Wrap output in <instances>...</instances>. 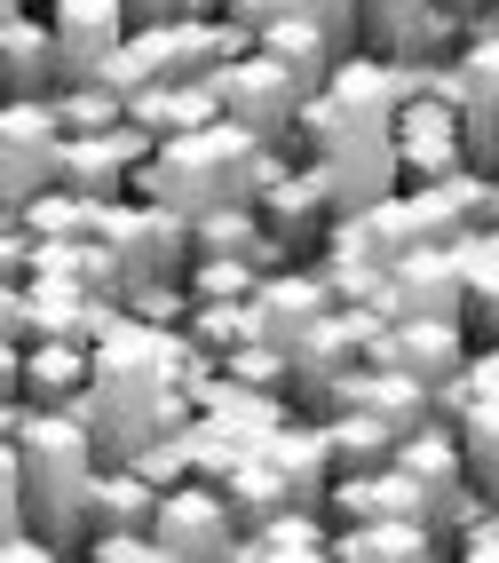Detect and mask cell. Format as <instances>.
Listing matches in <instances>:
<instances>
[{
    "label": "cell",
    "mask_w": 499,
    "mask_h": 563,
    "mask_svg": "<svg viewBox=\"0 0 499 563\" xmlns=\"http://www.w3.org/2000/svg\"><path fill=\"white\" fill-rule=\"evenodd\" d=\"M286 9H293V16H318V24L333 32V41H341V48H357V24H365V0H286Z\"/></svg>",
    "instance_id": "cell-30"
},
{
    "label": "cell",
    "mask_w": 499,
    "mask_h": 563,
    "mask_svg": "<svg viewBox=\"0 0 499 563\" xmlns=\"http://www.w3.org/2000/svg\"><path fill=\"white\" fill-rule=\"evenodd\" d=\"M56 88H64V56L48 9L0 16V96H56Z\"/></svg>",
    "instance_id": "cell-15"
},
{
    "label": "cell",
    "mask_w": 499,
    "mask_h": 563,
    "mask_svg": "<svg viewBox=\"0 0 499 563\" xmlns=\"http://www.w3.org/2000/svg\"><path fill=\"white\" fill-rule=\"evenodd\" d=\"M468 41V16H452L444 0H365L357 48L389 56V64H444Z\"/></svg>",
    "instance_id": "cell-7"
},
{
    "label": "cell",
    "mask_w": 499,
    "mask_h": 563,
    "mask_svg": "<svg viewBox=\"0 0 499 563\" xmlns=\"http://www.w3.org/2000/svg\"><path fill=\"white\" fill-rule=\"evenodd\" d=\"M88 555L96 563H167L159 532H88Z\"/></svg>",
    "instance_id": "cell-29"
},
{
    "label": "cell",
    "mask_w": 499,
    "mask_h": 563,
    "mask_svg": "<svg viewBox=\"0 0 499 563\" xmlns=\"http://www.w3.org/2000/svg\"><path fill=\"white\" fill-rule=\"evenodd\" d=\"M389 318H468V278H459V239H429L389 262Z\"/></svg>",
    "instance_id": "cell-10"
},
{
    "label": "cell",
    "mask_w": 499,
    "mask_h": 563,
    "mask_svg": "<svg viewBox=\"0 0 499 563\" xmlns=\"http://www.w3.org/2000/svg\"><path fill=\"white\" fill-rule=\"evenodd\" d=\"M333 555V516L325 508H278L270 523H254L246 532V548H239V563H325Z\"/></svg>",
    "instance_id": "cell-18"
},
{
    "label": "cell",
    "mask_w": 499,
    "mask_h": 563,
    "mask_svg": "<svg viewBox=\"0 0 499 563\" xmlns=\"http://www.w3.org/2000/svg\"><path fill=\"white\" fill-rule=\"evenodd\" d=\"M318 175H325V191L341 214H365L380 199H397L404 191V152H397V120L389 128H350V135H333L325 152H318Z\"/></svg>",
    "instance_id": "cell-6"
},
{
    "label": "cell",
    "mask_w": 499,
    "mask_h": 563,
    "mask_svg": "<svg viewBox=\"0 0 499 563\" xmlns=\"http://www.w3.org/2000/svg\"><path fill=\"white\" fill-rule=\"evenodd\" d=\"M199 412H207L214 429L246 437V444H262V437H270V429L286 421V412H293V397H286V389H254V382H230V373H222V382H214V389L199 397Z\"/></svg>",
    "instance_id": "cell-21"
},
{
    "label": "cell",
    "mask_w": 499,
    "mask_h": 563,
    "mask_svg": "<svg viewBox=\"0 0 499 563\" xmlns=\"http://www.w3.org/2000/svg\"><path fill=\"white\" fill-rule=\"evenodd\" d=\"M222 500L230 508H239V523H246V532H254V523H270L278 508H293V484L270 468V461H262V444H254V453L239 461V468H230L222 476Z\"/></svg>",
    "instance_id": "cell-23"
},
{
    "label": "cell",
    "mask_w": 499,
    "mask_h": 563,
    "mask_svg": "<svg viewBox=\"0 0 499 563\" xmlns=\"http://www.w3.org/2000/svg\"><path fill=\"white\" fill-rule=\"evenodd\" d=\"M325 429H333L341 468H389V461H397V429L380 421V412H365V405H333Z\"/></svg>",
    "instance_id": "cell-24"
},
{
    "label": "cell",
    "mask_w": 499,
    "mask_h": 563,
    "mask_svg": "<svg viewBox=\"0 0 499 563\" xmlns=\"http://www.w3.org/2000/svg\"><path fill=\"white\" fill-rule=\"evenodd\" d=\"M254 48H262V56H278L286 71H301L310 88H325V80H333V64H341V41H333L318 16H293V9H286L278 24H262V32H254Z\"/></svg>",
    "instance_id": "cell-20"
},
{
    "label": "cell",
    "mask_w": 499,
    "mask_h": 563,
    "mask_svg": "<svg viewBox=\"0 0 499 563\" xmlns=\"http://www.w3.org/2000/svg\"><path fill=\"white\" fill-rule=\"evenodd\" d=\"M254 214H262V231H270L293 262H318V254H325V239H333V222H341V207H333V191H325L318 159L286 167L270 191L254 199Z\"/></svg>",
    "instance_id": "cell-8"
},
{
    "label": "cell",
    "mask_w": 499,
    "mask_h": 563,
    "mask_svg": "<svg viewBox=\"0 0 499 563\" xmlns=\"http://www.w3.org/2000/svg\"><path fill=\"white\" fill-rule=\"evenodd\" d=\"M127 120L143 135H190V128H214L230 120V103H222V80H151L143 96H127Z\"/></svg>",
    "instance_id": "cell-17"
},
{
    "label": "cell",
    "mask_w": 499,
    "mask_h": 563,
    "mask_svg": "<svg viewBox=\"0 0 499 563\" xmlns=\"http://www.w3.org/2000/svg\"><path fill=\"white\" fill-rule=\"evenodd\" d=\"M246 310H254V333H262V342L293 350L301 333H310V325L333 310V286H325L318 262H286V271H270V278L254 286V302H246Z\"/></svg>",
    "instance_id": "cell-13"
},
{
    "label": "cell",
    "mask_w": 499,
    "mask_h": 563,
    "mask_svg": "<svg viewBox=\"0 0 499 563\" xmlns=\"http://www.w3.org/2000/svg\"><path fill=\"white\" fill-rule=\"evenodd\" d=\"M333 555L341 563H436L452 540L429 516H365V523H333Z\"/></svg>",
    "instance_id": "cell-16"
},
{
    "label": "cell",
    "mask_w": 499,
    "mask_h": 563,
    "mask_svg": "<svg viewBox=\"0 0 499 563\" xmlns=\"http://www.w3.org/2000/svg\"><path fill=\"white\" fill-rule=\"evenodd\" d=\"M397 152H404V183H444L468 167V111L452 96H412L397 111Z\"/></svg>",
    "instance_id": "cell-9"
},
{
    "label": "cell",
    "mask_w": 499,
    "mask_h": 563,
    "mask_svg": "<svg viewBox=\"0 0 499 563\" xmlns=\"http://www.w3.org/2000/svg\"><path fill=\"white\" fill-rule=\"evenodd\" d=\"M182 278H190V294H199V302H254V286L270 278V271H262L254 254H199Z\"/></svg>",
    "instance_id": "cell-25"
},
{
    "label": "cell",
    "mask_w": 499,
    "mask_h": 563,
    "mask_svg": "<svg viewBox=\"0 0 499 563\" xmlns=\"http://www.w3.org/2000/svg\"><path fill=\"white\" fill-rule=\"evenodd\" d=\"M214 16H230L239 32H262V24H278V16H286V0H222Z\"/></svg>",
    "instance_id": "cell-32"
},
{
    "label": "cell",
    "mask_w": 499,
    "mask_h": 563,
    "mask_svg": "<svg viewBox=\"0 0 499 563\" xmlns=\"http://www.w3.org/2000/svg\"><path fill=\"white\" fill-rule=\"evenodd\" d=\"M182 333H190V342H199L207 357H230V350H239L246 333H254V310H246V302H199Z\"/></svg>",
    "instance_id": "cell-28"
},
{
    "label": "cell",
    "mask_w": 499,
    "mask_h": 563,
    "mask_svg": "<svg viewBox=\"0 0 499 563\" xmlns=\"http://www.w3.org/2000/svg\"><path fill=\"white\" fill-rule=\"evenodd\" d=\"M0 437H9V461L24 476V508L32 523L71 555V548H88V500H96V476H103V453H96V437L88 421L71 405H9V421H0Z\"/></svg>",
    "instance_id": "cell-1"
},
{
    "label": "cell",
    "mask_w": 499,
    "mask_h": 563,
    "mask_svg": "<svg viewBox=\"0 0 499 563\" xmlns=\"http://www.w3.org/2000/svg\"><path fill=\"white\" fill-rule=\"evenodd\" d=\"M159 548H167V563H239V548H246V523H239V508L222 500V484H207V476H190V484H175V493L159 500Z\"/></svg>",
    "instance_id": "cell-5"
},
{
    "label": "cell",
    "mask_w": 499,
    "mask_h": 563,
    "mask_svg": "<svg viewBox=\"0 0 499 563\" xmlns=\"http://www.w3.org/2000/svg\"><path fill=\"white\" fill-rule=\"evenodd\" d=\"M159 500L167 493L135 461H103L96 500H88V532H151V523H159Z\"/></svg>",
    "instance_id": "cell-19"
},
{
    "label": "cell",
    "mask_w": 499,
    "mask_h": 563,
    "mask_svg": "<svg viewBox=\"0 0 499 563\" xmlns=\"http://www.w3.org/2000/svg\"><path fill=\"white\" fill-rule=\"evenodd\" d=\"M452 555H468V563H499V508H484L476 523H459Z\"/></svg>",
    "instance_id": "cell-31"
},
{
    "label": "cell",
    "mask_w": 499,
    "mask_h": 563,
    "mask_svg": "<svg viewBox=\"0 0 499 563\" xmlns=\"http://www.w3.org/2000/svg\"><path fill=\"white\" fill-rule=\"evenodd\" d=\"M468 350H476V333H468V318H389V333H380V365H404V373H420L429 389H444L459 365H468Z\"/></svg>",
    "instance_id": "cell-14"
},
{
    "label": "cell",
    "mask_w": 499,
    "mask_h": 563,
    "mask_svg": "<svg viewBox=\"0 0 499 563\" xmlns=\"http://www.w3.org/2000/svg\"><path fill=\"white\" fill-rule=\"evenodd\" d=\"M459 278H468V333H499V231H459Z\"/></svg>",
    "instance_id": "cell-22"
},
{
    "label": "cell",
    "mask_w": 499,
    "mask_h": 563,
    "mask_svg": "<svg viewBox=\"0 0 499 563\" xmlns=\"http://www.w3.org/2000/svg\"><path fill=\"white\" fill-rule=\"evenodd\" d=\"M214 80H222V103H230V120H239L246 135L293 143L301 103H310V80H301V71H286L278 56H262V48H246V56H230Z\"/></svg>",
    "instance_id": "cell-4"
},
{
    "label": "cell",
    "mask_w": 499,
    "mask_h": 563,
    "mask_svg": "<svg viewBox=\"0 0 499 563\" xmlns=\"http://www.w3.org/2000/svg\"><path fill=\"white\" fill-rule=\"evenodd\" d=\"M380 333H389V318H380V310L333 302V310L293 342V405H301V412H333L341 382H350L357 365L380 357Z\"/></svg>",
    "instance_id": "cell-2"
},
{
    "label": "cell",
    "mask_w": 499,
    "mask_h": 563,
    "mask_svg": "<svg viewBox=\"0 0 499 563\" xmlns=\"http://www.w3.org/2000/svg\"><path fill=\"white\" fill-rule=\"evenodd\" d=\"M459 444H468V476L499 500V397H484V405L459 412Z\"/></svg>",
    "instance_id": "cell-27"
},
{
    "label": "cell",
    "mask_w": 499,
    "mask_h": 563,
    "mask_svg": "<svg viewBox=\"0 0 499 563\" xmlns=\"http://www.w3.org/2000/svg\"><path fill=\"white\" fill-rule=\"evenodd\" d=\"M64 143H71V128H64L56 96H9V111H0V199L32 207L41 191H56Z\"/></svg>",
    "instance_id": "cell-3"
},
{
    "label": "cell",
    "mask_w": 499,
    "mask_h": 563,
    "mask_svg": "<svg viewBox=\"0 0 499 563\" xmlns=\"http://www.w3.org/2000/svg\"><path fill=\"white\" fill-rule=\"evenodd\" d=\"M56 111H64L71 135H103V128L127 120V96L111 88V80H64V88H56Z\"/></svg>",
    "instance_id": "cell-26"
},
{
    "label": "cell",
    "mask_w": 499,
    "mask_h": 563,
    "mask_svg": "<svg viewBox=\"0 0 499 563\" xmlns=\"http://www.w3.org/2000/svg\"><path fill=\"white\" fill-rule=\"evenodd\" d=\"M48 24H56L64 80H96V71L127 48L135 9H127V0H48Z\"/></svg>",
    "instance_id": "cell-12"
},
{
    "label": "cell",
    "mask_w": 499,
    "mask_h": 563,
    "mask_svg": "<svg viewBox=\"0 0 499 563\" xmlns=\"http://www.w3.org/2000/svg\"><path fill=\"white\" fill-rule=\"evenodd\" d=\"M0 382H9V405H71L88 382H96V350L71 342V333H41V342H9V365H0Z\"/></svg>",
    "instance_id": "cell-11"
},
{
    "label": "cell",
    "mask_w": 499,
    "mask_h": 563,
    "mask_svg": "<svg viewBox=\"0 0 499 563\" xmlns=\"http://www.w3.org/2000/svg\"><path fill=\"white\" fill-rule=\"evenodd\" d=\"M444 9H452V16H468V24H476V16L491 9V0H444Z\"/></svg>",
    "instance_id": "cell-33"
}]
</instances>
